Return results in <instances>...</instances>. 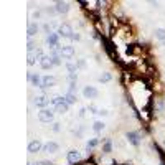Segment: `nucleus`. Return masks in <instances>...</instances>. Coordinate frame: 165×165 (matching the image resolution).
Segmentation results:
<instances>
[{"label": "nucleus", "instance_id": "1", "mask_svg": "<svg viewBox=\"0 0 165 165\" xmlns=\"http://www.w3.org/2000/svg\"><path fill=\"white\" fill-rule=\"evenodd\" d=\"M38 121H41V122H51V121H53V112H51V109H48V107L40 109V111H38Z\"/></svg>", "mask_w": 165, "mask_h": 165}, {"label": "nucleus", "instance_id": "2", "mask_svg": "<svg viewBox=\"0 0 165 165\" xmlns=\"http://www.w3.org/2000/svg\"><path fill=\"white\" fill-rule=\"evenodd\" d=\"M58 40H60V35H58V33H50L48 37H46V43H48L50 48H53V50H61Z\"/></svg>", "mask_w": 165, "mask_h": 165}, {"label": "nucleus", "instance_id": "3", "mask_svg": "<svg viewBox=\"0 0 165 165\" xmlns=\"http://www.w3.org/2000/svg\"><path fill=\"white\" fill-rule=\"evenodd\" d=\"M73 28H71V25L70 23H63L60 25V28H58V35L60 37H66V38H71L73 37Z\"/></svg>", "mask_w": 165, "mask_h": 165}, {"label": "nucleus", "instance_id": "4", "mask_svg": "<svg viewBox=\"0 0 165 165\" xmlns=\"http://www.w3.org/2000/svg\"><path fill=\"white\" fill-rule=\"evenodd\" d=\"M82 96L86 99H96L99 96V91L96 89L94 86H84V89H82Z\"/></svg>", "mask_w": 165, "mask_h": 165}, {"label": "nucleus", "instance_id": "5", "mask_svg": "<svg viewBox=\"0 0 165 165\" xmlns=\"http://www.w3.org/2000/svg\"><path fill=\"white\" fill-rule=\"evenodd\" d=\"M126 137H127V140L131 142L132 145H136V147H139V145H140V134H139V132L131 131V132L126 134Z\"/></svg>", "mask_w": 165, "mask_h": 165}, {"label": "nucleus", "instance_id": "6", "mask_svg": "<svg viewBox=\"0 0 165 165\" xmlns=\"http://www.w3.org/2000/svg\"><path fill=\"white\" fill-rule=\"evenodd\" d=\"M60 55H61L63 58H66V60H70V58L74 56V48L71 45H65V46H61V50H60Z\"/></svg>", "mask_w": 165, "mask_h": 165}, {"label": "nucleus", "instance_id": "7", "mask_svg": "<svg viewBox=\"0 0 165 165\" xmlns=\"http://www.w3.org/2000/svg\"><path fill=\"white\" fill-rule=\"evenodd\" d=\"M40 150H43V144H41L38 139L37 140H32V142L28 144V152L30 154H38Z\"/></svg>", "mask_w": 165, "mask_h": 165}, {"label": "nucleus", "instance_id": "8", "mask_svg": "<svg viewBox=\"0 0 165 165\" xmlns=\"http://www.w3.org/2000/svg\"><path fill=\"white\" fill-rule=\"evenodd\" d=\"M66 159H68V164L76 165L79 162V159H81V155H79L78 150H70V152H68V155H66Z\"/></svg>", "mask_w": 165, "mask_h": 165}, {"label": "nucleus", "instance_id": "9", "mask_svg": "<svg viewBox=\"0 0 165 165\" xmlns=\"http://www.w3.org/2000/svg\"><path fill=\"white\" fill-rule=\"evenodd\" d=\"M58 150H60V145L56 142H46L43 145V152H46V154H56Z\"/></svg>", "mask_w": 165, "mask_h": 165}, {"label": "nucleus", "instance_id": "10", "mask_svg": "<svg viewBox=\"0 0 165 165\" xmlns=\"http://www.w3.org/2000/svg\"><path fill=\"white\" fill-rule=\"evenodd\" d=\"M50 103H51V101H50V98H46L45 94H43V96H38V98L35 99V106L40 107V109H45Z\"/></svg>", "mask_w": 165, "mask_h": 165}, {"label": "nucleus", "instance_id": "11", "mask_svg": "<svg viewBox=\"0 0 165 165\" xmlns=\"http://www.w3.org/2000/svg\"><path fill=\"white\" fill-rule=\"evenodd\" d=\"M55 8H56V13H68L70 12V4L68 2H56Z\"/></svg>", "mask_w": 165, "mask_h": 165}, {"label": "nucleus", "instance_id": "12", "mask_svg": "<svg viewBox=\"0 0 165 165\" xmlns=\"http://www.w3.org/2000/svg\"><path fill=\"white\" fill-rule=\"evenodd\" d=\"M55 81H56V79H55L53 76H43V79H41V89L55 86Z\"/></svg>", "mask_w": 165, "mask_h": 165}, {"label": "nucleus", "instance_id": "13", "mask_svg": "<svg viewBox=\"0 0 165 165\" xmlns=\"http://www.w3.org/2000/svg\"><path fill=\"white\" fill-rule=\"evenodd\" d=\"M51 66H53V61H51V56H43L40 60V68L41 70H50V68H51Z\"/></svg>", "mask_w": 165, "mask_h": 165}, {"label": "nucleus", "instance_id": "14", "mask_svg": "<svg viewBox=\"0 0 165 165\" xmlns=\"http://www.w3.org/2000/svg\"><path fill=\"white\" fill-rule=\"evenodd\" d=\"M27 33H28V38L32 40V38L38 33V25L35 23V22H30V23H28V28H27Z\"/></svg>", "mask_w": 165, "mask_h": 165}, {"label": "nucleus", "instance_id": "15", "mask_svg": "<svg viewBox=\"0 0 165 165\" xmlns=\"http://www.w3.org/2000/svg\"><path fill=\"white\" fill-rule=\"evenodd\" d=\"M41 79H43V78H40V74H32V73L28 74V81L32 82L33 86L41 88Z\"/></svg>", "mask_w": 165, "mask_h": 165}, {"label": "nucleus", "instance_id": "16", "mask_svg": "<svg viewBox=\"0 0 165 165\" xmlns=\"http://www.w3.org/2000/svg\"><path fill=\"white\" fill-rule=\"evenodd\" d=\"M68 109H70V104L66 103V101H63L61 104H58V106L55 107V111H56L58 114H66V112H68Z\"/></svg>", "mask_w": 165, "mask_h": 165}, {"label": "nucleus", "instance_id": "17", "mask_svg": "<svg viewBox=\"0 0 165 165\" xmlns=\"http://www.w3.org/2000/svg\"><path fill=\"white\" fill-rule=\"evenodd\" d=\"M104 127H106V124H104L103 121H96V122L93 124V131L94 132H103Z\"/></svg>", "mask_w": 165, "mask_h": 165}, {"label": "nucleus", "instance_id": "18", "mask_svg": "<svg viewBox=\"0 0 165 165\" xmlns=\"http://www.w3.org/2000/svg\"><path fill=\"white\" fill-rule=\"evenodd\" d=\"M76 99H78V98H76V94H74V93H70V91H68V93L65 94V101L68 104H74V103H76Z\"/></svg>", "mask_w": 165, "mask_h": 165}, {"label": "nucleus", "instance_id": "19", "mask_svg": "<svg viewBox=\"0 0 165 165\" xmlns=\"http://www.w3.org/2000/svg\"><path fill=\"white\" fill-rule=\"evenodd\" d=\"M154 35H155V38H157V40L165 41V28H155Z\"/></svg>", "mask_w": 165, "mask_h": 165}, {"label": "nucleus", "instance_id": "20", "mask_svg": "<svg viewBox=\"0 0 165 165\" xmlns=\"http://www.w3.org/2000/svg\"><path fill=\"white\" fill-rule=\"evenodd\" d=\"M37 61H38V58H37V55H35V51H33V53H28V58H27V63H28V66H33Z\"/></svg>", "mask_w": 165, "mask_h": 165}, {"label": "nucleus", "instance_id": "21", "mask_svg": "<svg viewBox=\"0 0 165 165\" xmlns=\"http://www.w3.org/2000/svg\"><path fill=\"white\" fill-rule=\"evenodd\" d=\"M112 79V74L111 73H103L99 76V82H109Z\"/></svg>", "mask_w": 165, "mask_h": 165}, {"label": "nucleus", "instance_id": "22", "mask_svg": "<svg viewBox=\"0 0 165 165\" xmlns=\"http://www.w3.org/2000/svg\"><path fill=\"white\" fill-rule=\"evenodd\" d=\"M63 101H65V96H55V98L51 99V103H50V104H51V106H55V107H56L58 104H61Z\"/></svg>", "mask_w": 165, "mask_h": 165}, {"label": "nucleus", "instance_id": "23", "mask_svg": "<svg viewBox=\"0 0 165 165\" xmlns=\"http://www.w3.org/2000/svg\"><path fill=\"white\" fill-rule=\"evenodd\" d=\"M111 150H112V142H111V139H107L106 144H104V147H103V152L104 154H109Z\"/></svg>", "mask_w": 165, "mask_h": 165}, {"label": "nucleus", "instance_id": "24", "mask_svg": "<svg viewBox=\"0 0 165 165\" xmlns=\"http://www.w3.org/2000/svg\"><path fill=\"white\" fill-rule=\"evenodd\" d=\"M98 144H99V139H91L89 142L86 144V148H88V150H91V148H94Z\"/></svg>", "mask_w": 165, "mask_h": 165}, {"label": "nucleus", "instance_id": "25", "mask_svg": "<svg viewBox=\"0 0 165 165\" xmlns=\"http://www.w3.org/2000/svg\"><path fill=\"white\" fill-rule=\"evenodd\" d=\"M66 70L70 71V74H71V73H76V70H78V66L74 65V63H66Z\"/></svg>", "mask_w": 165, "mask_h": 165}, {"label": "nucleus", "instance_id": "26", "mask_svg": "<svg viewBox=\"0 0 165 165\" xmlns=\"http://www.w3.org/2000/svg\"><path fill=\"white\" fill-rule=\"evenodd\" d=\"M27 50H28V53H33L35 51V43L32 40H28V45H27Z\"/></svg>", "mask_w": 165, "mask_h": 165}, {"label": "nucleus", "instance_id": "27", "mask_svg": "<svg viewBox=\"0 0 165 165\" xmlns=\"http://www.w3.org/2000/svg\"><path fill=\"white\" fill-rule=\"evenodd\" d=\"M88 111H89V112H93V114H99V109L94 106V104H91V106L88 107Z\"/></svg>", "mask_w": 165, "mask_h": 165}, {"label": "nucleus", "instance_id": "28", "mask_svg": "<svg viewBox=\"0 0 165 165\" xmlns=\"http://www.w3.org/2000/svg\"><path fill=\"white\" fill-rule=\"evenodd\" d=\"M76 66H78V68H86V61H84V60H78Z\"/></svg>", "mask_w": 165, "mask_h": 165}, {"label": "nucleus", "instance_id": "29", "mask_svg": "<svg viewBox=\"0 0 165 165\" xmlns=\"http://www.w3.org/2000/svg\"><path fill=\"white\" fill-rule=\"evenodd\" d=\"M60 126H61L60 122H55L53 127H51V129H53V132H60Z\"/></svg>", "mask_w": 165, "mask_h": 165}, {"label": "nucleus", "instance_id": "30", "mask_svg": "<svg viewBox=\"0 0 165 165\" xmlns=\"http://www.w3.org/2000/svg\"><path fill=\"white\" fill-rule=\"evenodd\" d=\"M70 81H74V82H76V81H78V74H76V73H71V74H70Z\"/></svg>", "mask_w": 165, "mask_h": 165}, {"label": "nucleus", "instance_id": "31", "mask_svg": "<svg viewBox=\"0 0 165 165\" xmlns=\"http://www.w3.org/2000/svg\"><path fill=\"white\" fill-rule=\"evenodd\" d=\"M46 13H48V15H53V13H56V8L48 7V8H46Z\"/></svg>", "mask_w": 165, "mask_h": 165}, {"label": "nucleus", "instance_id": "32", "mask_svg": "<svg viewBox=\"0 0 165 165\" xmlns=\"http://www.w3.org/2000/svg\"><path fill=\"white\" fill-rule=\"evenodd\" d=\"M41 165H55L51 160H41Z\"/></svg>", "mask_w": 165, "mask_h": 165}, {"label": "nucleus", "instance_id": "33", "mask_svg": "<svg viewBox=\"0 0 165 165\" xmlns=\"http://www.w3.org/2000/svg\"><path fill=\"white\" fill-rule=\"evenodd\" d=\"M109 112L106 111V109H99V116H107Z\"/></svg>", "mask_w": 165, "mask_h": 165}, {"label": "nucleus", "instance_id": "34", "mask_svg": "<svg viewBox=\"0 0 165 165\" xmlns=\"http://www.w3.org/2000/svg\"><path fill=\"white\" fill-rule=\"evenodd\" d=\"M79 38H81V37H79L78 33H73V37H71V40H76V41H78Z\"/></svg>", "mask_w": 165, "mask_h": 165}, {"label": "nucleus", "instance_id": "35", "mask_svg": "<svg viewBox=\"0 0 165 165\" xmlns=\"http://www.w3.org/2000/svg\"><path fill=\"white\" fill-rule=\"evenodd\" d=\"M84 112H86V109H81L79 111V117H84Z\"/></svg>", "mask_w": 165, "mask_h": 165}, {"label": "nucleus", "instance_id": "36", "mask_svg": "<svg viewBox=\"0 0 165 165\" xmlns=\"http://www.w3.org/2000/svg\"><path fill=\"white\" fill-rule=\"evenodd\" d=\"M150 5H152V7H157V5H159V2H154V0H150Z\"/></svg>", "mask_w": 165, "mask_h": 165}, {"label": "nucleus", "instance_id": "37", "mask_svg": "<svg viewBox=\"0 0 165 165\" xmlns=\"http://www.w3.org/2000/svg\"><path fill=\"white\" fill-rule=\"evenodd\" d=\"M28 165H41V162H37V164H28Z\"/></svg>", "mask_w": 165, "mask_h": 165}, {"label": "nucleus", "instance_id": "38", "mask_svg": "<svg viewBox=\"0 0 165 165\" xmlns=\"http://www.w3.org/2000/svg\"><path fill=\"white\" fill-rule=\"evenodd\" d=\"M162 45H164V46H165V41H162Z\"/></svg>", "mask_w": 165, "mask_h": 165}]
</instances>
